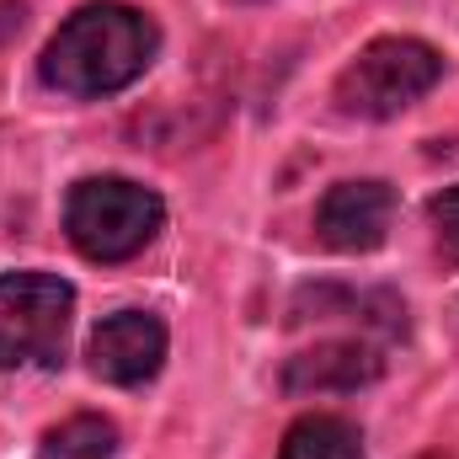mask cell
<instances>
[{"label":"cell","mask_w":459,"mask_h":459,"mask_svg":"<svg viewBox=\"0 0 459 459\" xmlns=\"http://www.w3.org/2000/svg\"><path fill=\"white\" fill-rule=\"evenodd\" d=\"M428 459H444V455H428Z\"/></svg>","instance_id":"8fae6325"},{"label":"cell","mask_w":459,"mask_h":459,"mask_svg":"<svg viewBox=\"0 0 459 459\" xmlns=\"http://www.w3.org/2000/svg\"><path fill=\"white\" fill-rule=\"evenodd\" d=\"M75 289L54 273L0 278V368H54L70 342Z\"/></svg>","instance_id":"277c9868"},{"label":"cell","mask_w":459,"mask_h":459,"mask_svg":"<svg viewBox=\"0 0 459 459\" xmlns=\"http://www.w3.org/2000/svg\"><path fill=\"white\" fill-rule=\"evenodd\" d=\"M444 81L438 48L422 38H374L342 75H337V113L347 117H395L417 108Z\"/></svg>","instance_id":"3957f363"},{"label":"cell","mask_w":459,"mask_h":459,"mask_svg":"<svg viewBox=\"0 0 459 459\" xmlns=\"http://www.w3.org/2000/svg\"><path fill=\"white\" fill-rule=\"evenodd\" d=\"M278 459H363V444H358V428L342 417H305L289 428Z\"/></svg>","instance_id":"ba28073f"},{"label":"cell","mask_w":459,"mask_h":459,"mask_svg":"<svg viewBox=\"0 0 459 459\" xmlns=\"http://www.w3.org/2000/svg\"><path fill=\"white\" fill-rule=\"evenodd\" d=\"M166 363V326L150 310H117L91 332V374L108 385H144Z\"/></svg>","instance_id":"5b68a950"},{"label":"cell","mask_w":459,"mask_h":459,"mask_svg":"<svg viewBox=\"0 0 459 459\" xmlns=\"http://www.w3.org/2000/svg\"><path fill=\"white\" fill-rule=\"evenodd\" d=\"M117 428L108 417H70L43 433V459H113Z\"/></svg>","instance_id":"9c48e42d"},{"label":"cell","mask_w":459,"mask_h":459,"mask_svg":"<svg viewBox=\"0 0 459 459\" xmlns=\"http://www.w3.org/2000/svg\"><path fill=\"white\" fill-rule=\"evenodd\" d=\"M166 225V204L128 177H86L70 187L65 230L86 262H128Z\"/></svg>","instance_id":"7a4b0ae2"},{"label":"cell","mask_w":459,"mask_h":459,"mask_svg":"<svg viewBox=\"0 0 459 459\" xmlns=\"http://www.w3.org/2000/svg\"><path fill=\"white\" fill-rule=\"evenodd\" d=\"M155 48H160V27L144 11L117 5V0H91L48 38L38 75L59 97L91 102V97H113L123 86H134L150 70Z\"/></svg>","instance_id":"6da1fadb"},{"label":"cell","mask_w":459,"mask_h":459,"mask_svg":"<svg viewBox=\"0 0 459 459\" xmlns=\"http://www.w3.org/2000/svg\"><path fill=\"white\" fill-rule=\"evenodd\" d=\"M428 225H433V246H438L444 267H459V187L428 204Z\"/></svg>","instance_id":"30bf717a"},{"label":"cell","mask_w":459,"mask_h":459,"mask_svg":"<svg viewBox=\"0 0 459 459\" xmlns=\"http://www.w3.org/2000/svg\"><path fill=\"white\" fill-rule=\"evenodd\" d=\"M379 368H385L379 347H368V342H326V347H310V352L289 358V368H283V390H289V395L358 390V385H374Z\"/></svg>","instance_id":"52a82bcc"},{"label":"cell","mask_w":459,"mask_h":459,"mask_svg":"<svg viewBox=\"0 0 459 459\" xmlns=\"http://www.w3.org/2000/svg\"><path fill=\"white\" fill-rule=\"evenodd\" d=\"M395 220V193L385 182H342L321 198L316 230L332 251H374Z\"/></svg>","instance_id":"8992f818"}]
</instances>
